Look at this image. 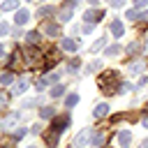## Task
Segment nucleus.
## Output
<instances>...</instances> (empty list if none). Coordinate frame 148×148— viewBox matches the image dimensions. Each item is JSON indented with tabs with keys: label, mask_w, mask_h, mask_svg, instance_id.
Returning <instances> with one entry per match:
<instances>
[{
	"label": "nucleus",
	"mask_w": 148,
	"mask_h": 148,
	"mask_svg": "<svg viewBox=\"0 0 148 148\" xmlns=\"http://www.w3.org/2000/svg\"><path fill=\"white\" fill-rule=\"evenodd\" d=\"M67 127H69V113H60V116H56V118H53V123H51L49 132H53V134H58V136H60Z\"/></svg>",
	"instance_id": "1"
},
{
	"label": "nucleus",
	"mask_w": 148,
	"mask_h": 148,
	"mask_svg": "<svg viewBox=\"0 0 148 148\" xmlns=\"http://www.w3.org/2000/svg\"><path fill=\"white\" fill-rule=\"evenodd\" d=\"M90 139H92V130H81V132H79V134L74 136L72 146H74V148H81V146L90 143Z\"/></svg>",
	"instance_id": "2"
},
{
	"label": "nucleus",
	"mask_w": 148,
	"mask_h": 148,
	"mask_svg": "<svg viewBox=\"0 0 148 148\" xmlns=\"http://www.w3.org/2000/svg\"><path fill=\"white\" fill-rule=\"evenodd\" d=\"M83 18H86V23H92V25H95V23H99V21L104 18V9H97V7H95V9H88V12L83 14Z\"/></svg>",
	"instance_id": "3"
},
{
	"label": "nucleus",
	"mask_w": 148,
	"mask_h": 148,
	"mask_svg": "<svg viewBox=\"0 0 148 148\" xmlns=\"http://www.w3.org/2000/svg\"><path fill=\"white\" fill-rule=\"evenodd\" d=\"M106 141V132L104 130H95L92 132V139H90V148H102Z\"/></svg>",
	"instance_id": "4"
},
{
	"label": "nucleus",
	"mask_w": 148,
	"mask_h": 148,
	"mask_svg": "<svg viewBox=\"0 0 148 148\" xmlns=\"http://www.w3.org/2000/svg\"><path fill=\"white\" fill-rule=\"evenodd\" d=\"M109 32H111L113 37H123V32H125L123 21H120V18H111V23H109Z\"/></svg>",
	"instance_id": "5"
},
{
	"label": "nucleus",
	"mask_w": 148,
	"mask_h": 148,
	"mask_svg": "<svg viewBox=\"0 0 148 148\" xmlns=\"http://www.w3.org/2000/svg\"><path fill=\"white\" fill-rule=\"evenodd\" d=\"M28 21H30V12L28 9H16L14 12V23L16 25H25Z\"/></svg>",
	"instance_id": "6"
},
{
	"label": "nucleus",
	"mask_w": 148,
	"mask_h": 148,
	"mask_svg": "<svg viewBox=\"0 0 148 148\" xmlns=\"http://www.w3.org/2000/svg\"><path fill=\"white\" fill-rule=\"evenodd\" d=\"M42 32L49 35V37H58V25H56V21H46V23L42 25Z\"/></svg>",
	"instance_id": "7"
},
{
	"label": "nucleus",
	"mask_w": 148,
	"mask_h": 148,
	"mask_svg": "<svg viewBox=\"0 0 148 148\" xmlns=\"http://www.w3.org/2000/svg\"><path fill=\"white\" fill-rule=\"evenodd\" d=\"M118 143H120V148H130V143H132V134H130V130L118 132Z\"/></svg>",
	"instance_id": "8"
},
{
	"label": "nucleus",
	"mask_w": 148,
	"mask_h": 148,
	"mask_svg": "<svg viewBox=\"0 0 148 148\" xmlns=\"http://www.w3.org/2000/svg\"><path fill=\"white\" fill-rule=\"evenodd\" d=\"M143 69H146V60H134V62L127 65V72H130V74H139V72H143Z\"/></svg>",
	"instance_id": "9"
},
{
	"label": "nucleus",
	"mask_w": 148,
	"mask_h": 148,
	"mask_svg": "<svg viewBox=\"0 0 148 148\" xmlns=\"http://www.w3.org/2000/svg\"><path fill=\"white\" fill-rule=\"evenodd\" d=\"M106 113H109V104L106 102H102V104H97L95 106V111H92V118H106Z\"/></svg>",
	"instance_id": "10"
},
{
	"label": "nucleus",
	"mask_w": 148,
	"mask_h": 148,
	"mask_svg": "<svg viewBox=\"0 0 148 148\" xmlns=\"http://www.w3.org/2000/svg\"><path fill=\"white\" fill-rule=\"evenodd\" d=\"M120 53H123V46L120 44H111V46L104 49V56H109V58H118Z\"/></svg>",
	"instance_id": "11"
},
{
	"label": "nucleus",
	"mask_w": 148,
	"mask_h": 148,
	"mask_svg": "<svg viewBox=\"0 0 148 148\" xmlns=\"http://www.w3.org/2000/svg\"><path fill=\"white\" fill-rule=\"evenodd\" d=\"M25 37H28V44H30V46H35V44H39V42H42V30H30Z\"/></svg>",
	"instance_id": "12"
},
{
	"label": "nucleus",
	"mask_w": 148,
	"mask_h": 148,
	"mask_svg": "<svg viewBox=\"0 0 148 148\" xmlns=\"http://www.w3.org/2000/svg\"><path fill=\"white\" fill-rule=\"evenodd\" d=\"M60 46H62L65 51H76V49H79V42H74V39H69V37H62Z\"/></svg>",
	"instance_id": "13"
},
{
	"label": "nucleus",
	"mask_w": 148,
	"mask_h": 148,
	"mask_svg": "<svg viewBox=\"0 0 148 148\" xmlns=\"http://www.w3.org/2000/svg\"><path fill=\"white\" fill-rule=\"evenodd\" d=\"M134 88H136L134 83H130V81H120V83H118V90H116V92H118V95H125V92H132Z\"/></svg>",
	"instance_id": "14"
},
{
	"label": "nucleus",
	"mask_w": 148,
	"mask_h": 148,
	"mask_svg": "<svg viewBox=\"0 0 148 148\" xmlns=\"http://www.w3.org/2000/svg\"><path fill=\"white\" fill-rule=\"evenodd\" d=\"M39 118H42V120L56 118V109H53V106H42V109H39Z\"/></svg>",
	"instance_id": "15"
},
{
	"label": "nucleus",
	"mask_w": 148,
	"mask_h": 148,
	"mask_svg": "<svg viewBox=\"0 0 148 148\" xmlns=\"http://www.w3.org/2000/svg\"><path fill=\"white\" fill-rule=\"evenodd\" d=\"M18 120H21V113H18V111H12V113L5 118V127H12V125H16Z\"/></svg>",
	"instance_id": "16"
},
{
	"label": "nucleus",
	"mask_w": 148,
	"mask_h": 148,
	"mask_svg": "<svg viewBox=\"0 0 148 148\" xmlns=\"http://www.w3.org/2000/svg\"><path fill=\"white\" fill-rule=\"evenodd\" d=\"M25 88H28V79L23 76V79H18V81H16V86H14V92H16V95H23V92H25Z\"/></svg>",
	"instance_id": "17"
},
{
	"label": "nucleus",
	"mask_w": 148,
	"mask_h": 148,
	"mask_svg": "<svg viewBox=\"0 0 148 148\" xmlns=\"http://www.w3.org/2000/svg\"><path fill=\"white\" fill-rule=\"evenodd\" d=\"M51 14H56V7H51V5H46V7H39V9H37V16H39V18L51 16Z\"/></svg>",
	"instance_id": "18"
},
{
	"label": "nucleus",
	"mask_w": 148,
	"mask_h": 148,
	"mask_svg": "<svg viewBox=\"0 0 148 148\" xmlns=\"http://www.w3.org/2000/svg\"><path fill=\"white\" fill-rule=\"evenodd\" d=\"M76 104H79V95H76V92H69V95L65 97V106L72 109V106H76Z\"/></svg>",
	"instance_id": "19"
},
{
	"label": "nucleus",
	"mask_w": 148,
	"mask_h": 148,
	"mask_svg": "<svg viewBox=\"0 0 148 148\" xmlns=\"http://www.w3.org/2000/svg\"><path fill=\"white\" fill-rule=\"evenodd\" d=\"M62 92H65V86H62V83H58V86H51V92H49V95L56 99V97H62Z\"/></svg>",
	"instance_id": "20"
},
{
	"label": "nucleus",
	"mask_w": 148,
	"mask_h": 148,
	"mask_svg": "<svg viewBox=\"0 0 148 148\" xmlns=\"http://www.w3.org/2000/svg\"><path fill=\"white\" fill-rule=\"evenodd\" d=\"M141 51V44L139 42H132L130 46H127V53H130V58H136V53Z\"/></svg>",
	"instance_id": "21"
},
{
	"label": "nucleus",
	"mask_w": 148,
	"mask_h": 148,
	"mask_svg": "<svg viewBox=\"0 0 148 148\" xmlns=\"http://www.w3.org/2000/svg\"><path fill=\"white\" fill-rule=\"evenodd\" d=\"M16 7H18V0H5L0 9H5V12H12V9H16Z\"/></svg>",
	"instance_id": "22"
},
{
	"label": "nucleus",
	"mask_w": 148,
	"mask_h": 148,
	"mask_svg": "<svg viewBox=\"0 0 148 148\" xmlns=\"http://www.w3.org/2000/svg\"><path fill=\"white\" fill-rule=\"evenodd\" d=\"M79 65H81V62H79V58H72V60L67 62V74H72V72H76V69H79Z\"/></svg>",
	"instance_id": "23"
},
{
	"label": "nucleus",
	"mask_w": 148,
	"mask_h": 148,
	"mask_svg": "<svg viewBox=\"0 0 148 148\" xmlns=\"http://www.w3.org/2000/svg\"><path fill=\"white\" fill-rule=\"evenodd\" d=\"M12 81H14V76H12V72H2V74H0V83H2V86H9Z\"/></svg>",
	"instance_id": "24"
},
{
	"label": "nucleus",
	"mask_w": 148,
	"mask_h": 148,
	"mask_svg": "<svg viewBox=\"0 0 148 148\" xmlns=\"http://www.w3.org/2000/svg\"><path fill=\"white\" fill-rule=\"evenodd\" d=\"M7 104H9V95H7L5 90H0V111H5Z\"/></svg>",
	"instance_id": "25"
},
{
	"label": "nucleus",
	"mask_w": 148,
	"mask_h": 148,
	"mask_svg": "<svg viewBox=\"0 0 148 148\" xmlns=\"http://www.w3.org/2000/svg\"><path fill=\"white\" fill-rule=\"evenodd\" d=\"M39 102H42L39 97H35V99H23V102H21V106H23V109H30V106H37Z\"/></svg>",
	"instance_id": "26"
},
{
	"label": "nucleus",
	"mask_w": 148,
	"mask_h": 148,
	"mask_svg": "<svg viewBox=\"0 0 148 148\" xmlns=\"http://www.w3.org/2000/svg\"><path fill=\"white\" fill-rule=\"evenodd\" d=\"M125 16H127L130 21H139V16H141V14H139L136 9H127V12H125Z\"/></svg>",
	"instance_id": "27"
},
{
	"label": "nucleus",
	"mask_w": 148,
	"mask_h": 148,
	"mask_svg": "<svg viewBox=\"0 0 148 148\" xmlns=\"http://www.w3.org/2000/svg\"><path fill=\"white\" fill-rule=\"evenodd\" d=\"M104 42H106V39H104V37H99V39H97V42H95V44L90 46V53H95V51H99V49L104 46Z\"/></svg>",
	"instance_id": "28"
},
{
	"label": "nucleus",
	"mask_w": 148,
	"mask_h": 148,
	"mask_svg": "<svg viewBox=\"0 0 148 148\" xmlns=\"http://www.w3.org/2000/svg\"><path fill=\"white\" fill-rule=\"evenodd\" d=\"M46 86H49V83H46V79H44V76H39V79H35V88H37V90H44Z\"/></svg>",
	"instance_id": "29"
},
{
	"label": "nucleus",
	"mask_w": 148,
	"mask_h": 148,
	"mask_svg": "<svg viewBox=\"0 0 148 148\" xmlns=\"http://www.w3.org/2000/svg\"><path fill=\"white\" fill-rule=\"evenodd\" d=\"M23 136H25V127H16V130H14V134H12V139H16V141H18V139H23Z\"/></svg>",
	"instance_id": "30"
},
{
	"label": "nucleus",
	"mask_w": 148,
	"mask_h": 148,
	"mask_svg": "<svg viewBox=\"0 0 148 148\" xmlns=\"http://www.w3.org/2000/svg\"><path fill=\"white\" fill-rule=\"evenodd\" d=\"M99 67H102V62H97V60H95V62H90V65H88V67H86V72H88V74H90V72H97V69H99Z\"/></svg>",
	"instance_id": "31"
},
{
	"label": "nucleus",
	"mask_w": 148,
	"mask_h": 148,
	"mask_svg": "<svg viewBox=\"0 0 148 148\" xmlns=\"http://www.w3.org/2000/svg\"><path fill=\"white\" fill-rule=\"evenodd\" d=\"M30 134H44V127H42L39 123H35V125L30 127Z\"/></svg>",
	"instance_id": "32"
},
{
	"label": "nucleus",
	"mask_w": 148,
	"mask_h": 148,
	"mask_svg": "<svg viewBox=\"0 0 148 148\" xmlns=\"http://www.w3.org/2000/svg\"><path fill=\"white\" fill-rule=\"evenodd\" d=\"M12 32V28L7 25V23H0V37H5V35H9Z\"/></svg>",
	"instance_id": "33"
},
{
	"label": "nucleus",
	"mask_w": 148,
	"mask_h": 148,
	"mask_svg": "<svg viewBox=\"0 0 148 148\" xmlns=\"http://www.w3.org/2000/svg\"><path fill=\"white\" fill-rule=\"evenodd\" d=\"M148 5V0H134V9H143Z\"/></svg>",
	"instance_id": "34"
},
{
	"label": "nucleus",
	"mask_w": 148,
	"mask_h": 148,
	"mask_svg": "<svg viewBox=\"0 0 148 148\" xmlns=\"http://www.w3.org/2000/svg\"><path fill=\"white\" fill-rule=\"evenodd\" d=\"M146 83H148V74H143V76L139 79V83H136V88H143Z\"/></svg>",
	"instance_id": "35"
},
{
	"label": "nucleus",
	"mask_w": 148,
	"mask_h": 148,
	"mask_svg": "<svg viewBox=\"0 0 148 148\" xmlns=\"http://www.w3.org/2000/svg\"><path fill=\"white\" fill-rule=\"evenodd\" d=\"M141 49H143V51H146V53H148V32H146V35H143V44H141Z\"/></svg>",
	"instance_id": "36"
},
{
	"label": "nucleus",
	"mask_w": 148,
	"mask_h": 148,
	"mask_svg": "<svg viewBox=\"0 0 148 148\" xmlns=\"http://www.w3.org/2000/svg\"><path fill=\"white\" fill-rule=\"evenodd\" d=\"M83 32H86V35L92 32V23H86V25H83Z\"/></svg>",
	"instance_id": "37"
},
{
	"label": "nucleus",
	"mask_w": 148,
	"mask_h": 148,
	"mask_svg": "<svg viewBox=\"0 0 148 148\" xmlns=\"http://www.w3.org/2000/svg\"><path fill=\"white\" fill-rule=\"evenodd\" d=\"M111 5H113V7H123V5H125V0H111Z\"/></svg>",
	"instance_id": "38"
},
{
	"label": "nucleus",
	"mask_w": 148,
	"mask_h": 148,
	"mask_svg": "<svg viewBox=\"0 0 148 148\" xmlns=\"http://www.w3.org/2000/svg\"><path fill=\"white\" fill-rule=\"evenodd\" d=\"M141 125H143V127H148V113H146V116H141Z\"/></svg>",
	"instance_id": "39"
},
{
	"label": "nucleus",
	"mask_w": 148,
	"mask_h": 148,
	"mask_svg": "<svg viewBox=\"0 0 148 148\" xmlns=\"http://www.w3.org/2000/svg\"><path fill=\"white\" fill-rule=\"evenodd\" d=\"M2 58H5V46L0 44V60H2Z\"/></svg>",
	"instance_id": "40"
},
{
	"label": "nucleus",
	"mask_w": 148,
	"mask_h": 148,
	"mask_svg": "<svg viewBox=\"0 0 148 148\" xmlns=\"http://www.w3.org/2000/svg\"><path fill=\"white\" fill-rule=\"evenodd\" d=\"M139 148H148V139H143V141H141V146H139Z\"/></svg>",
	"instance_id": "41"
},
{
	"label": "nucleus",
	"mask_w": 148,
	"mask_h": 148,
	"mask_svg": "<svg viewBox=\"0 0 148 148\" xmlns=\"http://www.w3.org/2000/svg\"><path fill=\"white\" fill-rule=\"evenodd\" d=\"M88 2H90V5H99V0H88Z\"/></svg>",
	"instance_id": "42"
},
{
	"label": "nucleus",
	"mask_w": 148,
	"mask_h": 148,
	"mask_svg": "<svg viewBox=\"0 0 148 148\" xmlns=\"http://www.w3.org/2000/svg\"><path fill=\"white\" fill-rule=\"evenodd\" d=\"M28 148H37V146H28Z\"/></svg>",
	"instance_id": "43"
},
{
	"label": "nucleus",
	"mask_w": 148,
	"mask_h": 148,
	"mask_svg": "<svg viewBox=\"0 0 148 148\" xmlns=\"http://www.w3.org/2000/svg\"><path fill=\"white\" fill-rule=\"evenodd\" d=\"M37 2H44V0H37Z\"/></svg>",
	"instance_id": "44"
},
{
	"label": "nucleus",
	"mask_w": 148,
	"mask_h": 148,
	"mask_svg": "<svg viewBox=\"0 0 148 148\" xmlns=\"http://www.w3.org/2000/svg\"><path fill=\"white\" fill-rule=\"evenodd\" d=\"M146 111H148V104H146Z\"/></svg>",
	"instance_id": "45"
}]
</instances>
